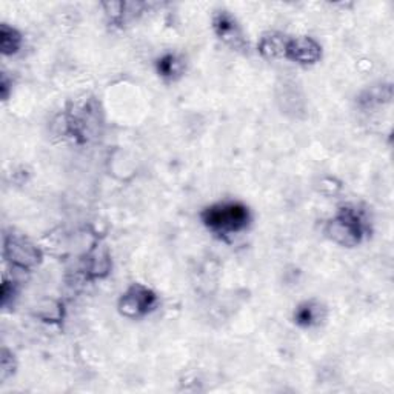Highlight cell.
I'll return each mask as SVG.
<instances>
[{"instance_id": "52a82bcc", "label": "cell", "mask_w": 394, "mask_h": 394, "mask_svg": "<svg viewBox=\"0 0 394 394\" xmlns=\"http://www.w3.org/2000/svg\"><path fill=\"white\" fill-rule=\"evenodd\" d=\"M296 319L300 325H311L313 322L318 319V316H316V308H313L311 305L302 307L299 311H297Z\"/></svg>"}, {"instance_id": "5b68a950", "label": "cell", "mask_w": 394, "mask_h": 394, "mask_svg": "<svg viewBox=\"0 0 394 394\" xmlns=\"http://www.w3.org/2000/svg\"><path fill=\"white\" fill-rule=\"evenodd\" d=\"M216 30L219 36H221L223 41L232 42L237 45L241 42V36H239V30L236 27L234 21H232L231 16L228 14H221L216 19Z\"/></svg>"}, {"instance_id": "ba28073f", "label": "cell", "mask_w": 394, "mask_h": 394, "mask_svg": "<svg viewBox=\"0 0 394 394\" xmlns=\"http://www.w3.org/2000/svg\"><path fill=\"white\" fill-rule=\"evenodd\" d=\"M159 71L164 76H173L177 73V62L173 56H166L159 63Z\"/></svg>"}, {"instance_id": "8992f818", "label": "cell", "mask_w": 394, "mask_h": 394, "mask_svg": "<svg viewBox=\"0 0 394 394\" xmlns=\"http://www.w3.org/2000/svg\"><path fill=\"white\" fill-rule=\"evenodd\" d=\"M19 42H21V37L17 36L14 30H10L6 25L2 27V50L5 54L12 53L19 47Z\"/></svg>"}, {"instance_id": "6da1fadb", "label": "cell", "mask_w": 394, "mask_h": 394, "mask_svg": "<svg viewBox=\"0 0 394 394\" xmlns=\"http://www.w3.org/2000/svg\"><path fill=\"white\" fill-rule=\"evenodd\" d=\"M204 222L210 230L222 234L236 232L247 227L248 210L234 202L219 204L205 210Z\"/></svg>"}, {"instance_id": "277c9868", "label": "cell", "mask_w": 394, "mask_h": 394, "mask_svg": "<svg viewBox=\"0 0 394 394\" xmlns=\"http://www.w3.org/2000/svg\"><path fill=\"white\" fill-rule=\"evenodd\" d=\"M285 54L297 62L311 63L319 59L320 48L311 41V39L303 37L288 42L285 47Z\"/></svg>"}, {"instance_id": "3957f363", "label": "cell", "mask_w": 394, "mask_h": 394, "mask_svg": "<svg viewBox=\"0 0 394 394\" xmlns=\"http://www.w3.org/2000/svg\"><path fill=\"white\" fill-rule=\"evenodd\" d=\"M154 294L144 287H133L122 299V311L128 316H138L150 309Z\"/></svg>"}, {"instance_id": "7a4b0ae2", "label": "cell", "mask_w": 394, "mask_h": 394, "mask_svg": "<svg viewBox=\"0 0 394 394\" xmlns=\"http://www.w3.org/2000/svg\"><path fill=\"white\" fill-rule=\"evenodd\" d=\"M331 232L333 237L338 239L340 243L345 245L356 243L359 242V234H360L359 219L351 215V212H345V215H342L331 223Z\"/></svg>"}]
</instances>
